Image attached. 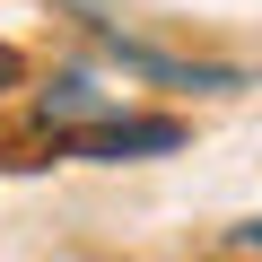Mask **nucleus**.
<instances>
[{"mask_svg":"<svg viewBox=\"0 0 262 262\" xmlns=\"http://www.w3.org/2000/svg\"><path fill=\"white\" fill-rule=\"evenodd\" d=\"M184 140V122H166V114H114V122H96V131H70V140H53L61 158H158V149H175Z\"/></svg>","mask_w":262,"mask_h":262,"instance_id":"nucleus-2","label":"nucleus"},{"mask_svg":"<svg viewBox=\"0 0 262 262\" xmlns=\"http://www.w3.org/2000/svg\"><path fill=\"white\" fill-rule=\"evenodd\" d=\"M9 88H18V53L0 44V96H9Z\"/></svg>","mask_w":262,"mask_h":262,"instance_id":"nucleus-3","label":"nucleus"},{"mask_svg":"<svg viewBox=\"0 0 262 262\" xmlns=\"http://www.w3.org/2000/svg\"><path fill=\"white\" fill-rule=\"evenodd\" d=\"M88 35H96L122 70H140V79H158V88H192V96H227V88H245V70H227V61H184V53H158V44H140V35L105 27V18H88Z\"/></svg>","mask_w":262,"mask_h":262,"instance_id":"nucleus-1","label":"nucleus"}]
</instances>
